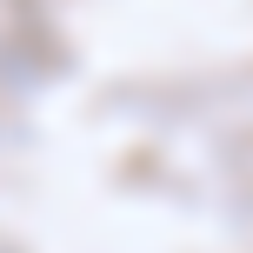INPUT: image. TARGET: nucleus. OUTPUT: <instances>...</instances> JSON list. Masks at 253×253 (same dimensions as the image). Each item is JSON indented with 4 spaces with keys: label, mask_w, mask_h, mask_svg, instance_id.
Masks as SVG:
<instances>
[]
</instances>
